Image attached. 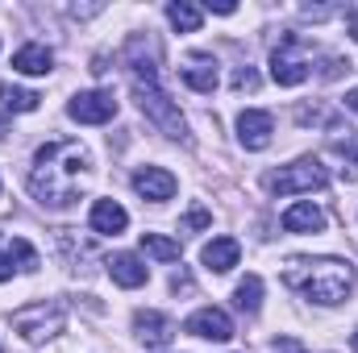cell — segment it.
<instances>
[{"label":"cell","mask_w":358,"mask_h":353,"mask_svg":"<svg viewBox=\"0 0 358 353\" xmlns=\"http://www.w3.org/2000/svg\"><path fill=\"white\" fill-rule=\"evenodd\" d=\"M346 104H350V108L358 112V88H350V91H346Z\"/></svg>","instance_id":"cell-28"},{"label":"cell","mask_w":358,"mask_h":353,"mask_svg":"<svg viewBox=\"0 0 358 353\" xmlns=\"http://www.w3.org/2000/svg\"><path fill=\"white\" fill-rule=\"evenodd\" d=\"M234 88H238V91H255V88H259V75H255V67H238V75H234Z\"/></svg>","instance_id":"cell-24"},{"label":"cell","mask_w":358,"mask_h":353,"mask_svg":"<svg viewBox=\"0 0 358 353\" xmlns=\"http://www.w3.org/2000/svg\"><path fill=\"white\" fill-rule=\"evenodd\" d=\"M308 59H304V42L296 38V33H287L279 46H275V54H271V80L279 84V88H296V84H304L308 80Z\"/></svg>","instance_id":"cell-5"},{"label":"cell","mask_w":358,"mask_h":353,"mask_svg":"<svg viewBox=\"0 0 358 353\" xmlns=\"http://www.w3.org/2000/svg\"><path fill=\"white\" fill-rule=\"evenodd\" d=\"M67 112H71L80 125H104V121L117 117V100H113V91H80V96L67 104Z\"/></svg>","instance_id":"cell-7"},{"label":"cell","mask_w":358,"mask_h":353,"mask_svg":"<svg viewBox=\"0 0 358 353\" xmlns=\"http://www.w3.org/2000/svg\"><path fill=\"white\" fill-rule=\"evenodd\" d=\"M134 96H138V108H142L167 137H187V125H183L179 108L167 100V91L159 88V84H138V80H134Z\"/></svg>","instance_id":"cell-3"},{"label":"cell","mask_w":358,"mask_h":353,"mask_svg":"<svg viewBox=\"0 0 358 353\" xmlns=\"http://www.w3.org/2000/svg\"><path fill=\"white\" fill-rule=\"evenodd\" d=\"M13 278V258H0V283H8Z\"/></svg>","instance_id":"cell-27"},{"label":"cell","mask_w":358,"mask_h":353,"mask_svg":"<svg viewBox=\"0 0 358 353\" xmlns=\"http://www.w3.org/2000/svg\"><path fill=\"white\" fill-rule=\"evenodd\" d=\"M283 278L317 303H342L355 291V266L342 258H292Z\"/></svg>","instance_id":"cell-2"},{"label":"cell","mask_w":358,"mask_h":353,"mask_svg":"<svg viewBox=\"0 0 358 353\" xmlns=\"http://www.w3.org/2000/svg\"><path fill=\"white\" fill-rule=\"evenodd\" d=\"M350 345H355V353H358V333H355V337H350Z\"/></svg>","instance_id":"cell-30"},{"label":"cell","mask_w":358,"mask_h":353,"mask_svg":"<svg viewBox=\"0 0 358 353\" xmlns=\"http://www.w3.org/2000/svg\"><path fill=\"white\" fill-rule=\"evenodd\" d=\"M183 329H187L192 337H204V341H229V337H234V320H229L221 308H200V312H192Z\"/></svg>","instance_id":"cell-8"},{"label":"cell","mask_w":358,"mask_h":353,"mask_svg":"<svg viewBox=\"0 0 358 353\" xmlns=\"http://www.w3.org/2000/svg\"><path fill=\"white\" fill-rule=\"evenodd\" d=\"M125 225H129V216H125L121 204H113V200H96V204H92V229H96V233L117 237V233H125Z\"/></svg>","instance_id":"cell-12"},{"label":"cell","mask_w":358,"mask_h":353,"mask_svg":"<svg viewBox=\"0 0 358 353\" xmlns=\"http://www.w3.org/2000/svg\"><path fill=\"white\" fill-rule=\"evenodd\" d=\"M0 100H4V108H8V112H34L42 96H38V91H25V88L4 84V88H0Z\"/></svg>","instance_id":"cell-20"},{"label":"cell","mask_w":358,"mask_h":353,"mask_svg":"<svg viewBox=\"0 0 358 353\" xmlns=\"http://www.w3.org/2000/svg\"><path fill=\"white\" fill-rule=\"evenodd\" d=\"M350 33L358 38V13H350Z\"/></svg>","instance_id":"cell-29"},{"label":"cell","mask_w":358,"mask_h":353,"mask_svg":"<svg viewBox=\"0 0 358 353\" xmlns=\"http://www.w3.org/2000/svg\"><path fill=\"white\" fill-rule=\"evenodd\" d=\"M88 171V150L80 142H50L38 150L34 171H29V191L46 208H67L80 195V183Z\"/></svg>","instance_id":"cell-1"},{"label":"cell","mask_w":358,"mask_h":353,"mask_svg":"<svg viewBox=\"0 0 358 353\" xmlns=\"http://www.w3.org/2000/svg\"><path fill=\"white\" fill-rule=\"evenodd\" d=\"M259 303H263V278L259 274H246L238 283V308L242 312H259Z\"/></svg>","instance_id":"cell-21"},{"label":"cell","mask_w":358,"mask_h":353,"mask_svg":"<svg viewBox=\"0 0 358 353\" xmlns=\"http://www.w3.org/2000/svg\"><path fill=\"white\" fill-rule=\"evenodd\" d=\"M213 13H221V17H229V13H238V4H229V0H217V4H208Z\"/></svg>","instance_id":"cell-26"},{"label":"cell","mask_w":358,"mask_h":353,"mask_svg":"<svg viewBox=\"0 0 358 353\" xmlns=\"http://www.w3.org/2000/svg\"><path fill=\"white\" fill-rule=\"evenodd\" d=\"M167 17H171V25H176V29H183V33H196V29H200V21H204V13H200L196 4H187V0L167 4Z\"/></svg>","instance_id":"cell-18"},{"label":"cell","mask_w":358,"mask_h":353,"mask_svg":"<svg viewBox=\"0 0 358 353\" xmlns=\"http://www.w3.org/2000/svg\"><path fill=\"white\" fill-rule=\"evenodd\" d=\"M142 250L150 258H159V262H176L179 258V241L163 237V233H142Z\"/></svg>","instance_id":"cell-19"},{"label":"cell","mask_w":358,"mask_h":353,"mask_svg":"<svg viewBox=\"0 0 358 353\" xmlns=\"http://www.w3.org/2000/svg\"><path fill=\"white\" fill-rule=\"evenodd\" d=\"M50 63H55V54H50L46 46H21V50L13 54V67H17L21 75H46Z\"/></svg>","instance_id":"cell-17"},{"label":"cell","mask_w":358,"mask_h":353,"mask_svg":"<svg viewBox=\"0 0 358 353\" xmlns=\"http://www.w3.org/2000/svg\"><path fill=\"white\" fill-rule=\"evenodd\" d=\"M63 324H67V316H63L59 303H29V308H21V312L13 316V329H17L25 341H46V337L63 333Z\"/></svg>","instance_id":"cell-6"},{"label":"cell","mask_w":358,"mask_h":353,"mask_svg":"<svg viewBox=\"0 0 358 353\" xmlns=\"http://www.w3.org/2000/svg\"><path fill=\"white\" fill-rule=\"evenodd\" d=\"M271 129H275V121H271V112H263V108H246L238 117V137H242L246 150H267Z\"/></svg>","instance_id":"cell-10"},{"label":"cell","mask_w":358,"mask_h":353,"mask_svg":"<svg viewBox=\"0 0 358 353\" xmlns=\"http://www.w3.org/2000/svg\"><path fill=\"white\" fill-rule=\"evenodd\" d=\"M134 191H138L142 200L163 204V200H171V195H176V175H171V171H163V167H146V171H138V175H134Z\"/></svg>","instance_id":"cell-11"},{"label":"cell","mask_w":358,"mask_h":353,"mask_svg":"<svg viewBox=\"0 0 358 353\" xmlns=\"http://www.w3.org/2000/svg\"><path fill=\"white\" fill-rule=\"evenodd\" d=\"M271 353H308V350H304V345H300L296 337H279V341L271 345Z\"/></svg>","instance_id":"cell-25"},{"label":"cell","mask_w":358,"mask_h":353,"mask_svg":"<svg viewBox=\"0 0 358 353\" xmlns=\"http://www.w3.org/2000/svg\"><path fill=\"white\" fill-rule=\"evenodd\" d=\"M134 329H138V337H142L146 345H167V341L176 337V329H171V320H167L163 312H138V316H134Z\"/></svg>","instance_id":"cell-14"},{"label":"cell","mask_w":358,"mask_h":353,"mask_svg":"<svg viewBox=\"0 0 358 353\" xmlns=\"http://www.w3.org/2000/svg\"><path fill=\"white\" fill-rule=\"evenodd\" d=\"M208 220H213V216H208L204 208H192V212L183 216V225H179V229H183V233H196V229H204Z\"/></svg>","instance_id":"cell-23"},{"label":"cell","mask_w":358,"mask_h":353,"mask_svg":"<svg viewBox=\"0 0 358 353\" xmlns=\"http://www.w3.org/2000/svg\"><path fill=\"white\" fill-rule=\"evenodd\" d=\"M238 258H242V246H238L234 237H213V241L204 246V266H208V270H217V274L234 270Z\"/></svg>","instance_id":"cell-15"},{"label":"cell","mask_w":358,"mask_h":353,"mask_svg":"<svg viewBox=\"0 0 358 353\" xmlns=\"http://www.w3.org/2000/svg\"><path fill=\"white\" fill-rule=\"evenodd\" d=\"M325 183H329V171H325V163H317V158H300V163H292V167L267 175V187L275 191V195L317 191V187H325Z\"/></svg>","instance_id":"cell-4"},{"label":"cell","mask_w":358,"mask_h":353,"mask_svg":"<svg viewBox=\"0 0 358 353\" xmlns=\"http://www.w3.org/2000/svg\"><path fill=\"white\" fill-rule=\"evenodd\" d=\"M108 274H113V283H121V287H142V283L150 278V270L138 262L134 254H113V258H108Z\"/></svg>","instance_id":"cell-16"},{"label":"cell","mask_w":358,"mask_h":353,"mask_svg":"<svg viewBox=\"0 0 358 353\" xmlns=\"http://www.w3.org/2000/svg\"><path fill=\"white\" fill-rule=\"evenodd\" d=\"M283 229L287 233H321L325 229V212L317 204H292L283 212Z\"/></svg>","instance_id":"cell-13"},{"label":"cell","mask_w":358,"mask_h":353,"mask_svg":"<svg viewBox=\"0 0 358 353\" xmlns=\"http://www.w3.org/2000/svg\"><path fill=\"white\" fill-rule=\"evenodd\" d=\"M179 75H183V84L192 91H204V96H208V91H217V59L204 54V50H196V54L183 59Z\"/></svg>","instance_id":"cell-9"},{"label":"cell","mask_w":358,"mask_h":353,"mask_svg":"<svg viewBox=\"0 0 358 353\" xmlns=\"http://www.w3.org/2000/svg\"><path fill=\"white\" fill-rule=\"evenodd\" d=\"M8 258H17V262H21V270H34V266H38V254H34V246H29V241H21V237L8 246Z\"/></svg>","instance_id":"cell-22"}]
</instances>
